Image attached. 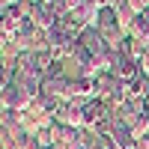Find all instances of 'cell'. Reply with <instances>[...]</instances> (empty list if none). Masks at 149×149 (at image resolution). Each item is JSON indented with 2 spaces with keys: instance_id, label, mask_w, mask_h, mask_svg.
<instances>
[{
  "instance_id": "1",
  "label": "cell",
  "mask_w": 149,
  "mask_h": 149,
  "mask_svg": "<svg viewBox=\"0 0 149 149\" xmlns=\"http://www.w3.org/2000/svg\"><path fill=\"white\" fill-rule=\"evenodd\" d=\"M131 33H134V39H140V42L149 39V9L137 12V18H134V24H131Z\"/></svg>"
},
{
  "instance_id": "2",
  "label": "cell",
  "mask_w": 149,
  "mask_h": 149,
  "mask_svg": "<svg viewBox=\"0 0 149 149\" xmlns=\"http://www.w3.org/2000/svg\"><path fill=\"white\" fill-rule=\"evenodd\" d=\"M27 98H30V95L24 93L18 84H9L6 90H3V102H6V104H12V107H21V104H27Z\"/></svg>"
},
{
  "instance_id": "3",
  "label": "cell",
  "mask_w": 149,
  "mask_h": 149,
  "mask_svg": "<svg viewBox=\"0 0 149 149\" xmlns=\"http://www.w3.org/2000/svg\"><path fill=\"white\" fill-rule=\"evenodd\" d=\"M137 149H149V140H143V137H140V140H137Z\"/></svg>"
}]
</instances>
